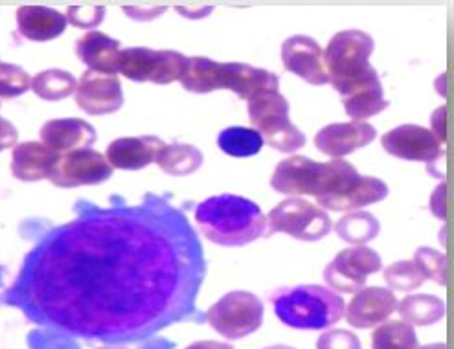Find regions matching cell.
Returning a JSON list of instances; mask_svg holds the SVG:
<instances>
[{
	"label": "cell",
	"mask_w": 454,
	"mask_h": 349,
	"mask_svg": "<svg viewBox=\"0 0 454 349\" xmlns=\"http://www.w3.org/2000/svg\"><path fill=\"white\" fill-rule=\"evenodd\" d=\"M24 256L3 304L70 337L131 344L197 316L207 260L181 208L162 195L107 208L87 201Z\"/></svg>",
	"instance_id": "1"
},
{
	"label": "cell",
	"mask_w": 454,
	"mask_h": 349,
	"mask_svg": "<svg viewBox=\"0 0 454 349\" xmlns=\"http://www.w3.org/2000/svg\"><path fill=\"white\" fill-rule=\"evenodd\" d=\"M195 222L215 244L243 246L267 232V217L256 203L239 195H215L195 208Z\"/></svg>",
	"instance_id": "2"
},
{
	"label": "cell",
	"mask_w": 454,
	"mask_h": 349,
	"mask_svg": "<svg viewBox=\"0 0 454 349\" xmlns=\"http://www.w3.org/2000/svg\"><path fill=\"white\" fill-rule=\"evenodd\" d=\"M357 174V169L342 159L317 162L308 157L293 155L276 166L270 186L284 195H315L320 198L339 193Z\"/></svg>",
	"instance_id": "3"
},
{
	"label": "cell",
	"mask_w": 454,
	"mask_h": 349,
	"mask_svg": "<svg viewBox=\"0 0 454 349\" xmlns=\"http://www.w3.org/2000/svg\"><path fill=\"white\" fill-rule=\"evenodd\" d=\"M372 52L373 39L361 30L339 32L324 50L330 83L342 97L381 81L370 65Z\"/></svg>",
	"instance_id": "4"
},
{
	"label": "cell",
	"mask_w": 454,
	"mask_h": 349,
	"mask_svg": "<svg viewBox=\"0 0 454 349\" xmlns=\"http://www.w3.org/2000/svg\"><path fill=\"white\" fill-rule=\"evenodd\" d=\"M274 314L294 330H325L344 316V300L339 292L322 285H296L282 289L272 298Z\"/></svg>",
	"instance_id": "5"
},
{
	"label": "cell",
	"mask_w": 454,
	"mask_h": 349,
	"mask_svg": "<svg viewBox=\"0 0 454 349\" xmlns=\"http://www.w3.org/2000/svg\"><path fill=\"white\" fill-rule=\"evenodd\" d=\"M248 120L265 142L280 153L306 145V135L289 120V104L280 92H263L248 102Z\"/></svg>",
	"instance_id": "6"
},
{
	"label": "cell",
	"mask_w": 454,
	"mask_h": 349,
	"mask_svg": "<svg viewBox=\"0 0 454 349\" xmlns=\"http://www.w3.org/2000/svg\"><path fill=\"white\" fill-rule=\"evenodd\" d=\"M332 230V219L320 206L306 198L291 197L267 215V236L287 234L300 241H318Z\"/></svg>",
	"instance_id": "7"
},
{
	"label": "cell",
	"mask_w": 454,
	"mask_h": 349,
	"mask_svg": "<svg viewBox=\"0 0 454 349\" xmlns=\"http://www.w3.org/2000/svg\"><path fill=\"white\" fill-rule=\"evenodd\" d=\"M207 322L229 340H239L262 328L263 304L256 294L232 291L207 311Z\"/></svg>",
	"instance_id": "8"
},
{
	"label": "cell",
	"mask_w": 454,
	"mask_h": 349,
	"mask_svg": "<svg viewBox=\"0 0 454 349\" xmlns=\"http://www.w3.org/2000/svg\"><path fill=\"white\" fill-rule=\"evenodd\" d=\"M188 58L175 50L125 48L120 52L118 74L137 83L168 85L181 80Z\"/></svg>",
	"instance_id": "9"
},
{
	"label": "cell",
	"mask_w": 454,
	"mask_h": 349,
	"mask_svg": "<svg viewBox=\"0 0 454 349\" xmlns=\"http://www.w3.org/2000/svg\"><path fill=\"white\" fill-rule=\"evenodd\" d=\"M113 166L94 149H75L59 155L48 181L58 188H80L102 184L111 179Z\"/></svg>",
	"instance_id": "10"
},
{
	"label": "cell",
	"mask_w": 454,
	"mask_h": 349,
	"mask_svg": "<svg viewBox=\"0 0 454 349\" xmlns=\"http://www.w3.org/2000/svg\"><path fill=\"white\" fill-rule=\"evenodd\" d=\"M381 270V258L368 246H351L339 252L324 268V280L333 291L346 294L364 289L366 278Z\"/></svg>",
	"instance_id": "11"
},
{
	"label": "cell",
	"mask_w": 454,
	"mask_h": 349,
	"mask_svg": "<svg viewBox=\"0 0 454 349\" xmlns=\"http://www.w3.org/2000/svg\"><path fill=\"white\" fill-rule=\"evenodd\" d=\"M385 151L401 160L434 164L442 157V143L431 129L405 123L388 131L381 140Z\"/></svg>",
	"instance_id": "12"
},
{
	"label": "cell",
	"mask_w": 454,
	"mask_h": 349,
	"mask_svg": "<svg viewBox=\"0 0 454 349\" xmlns=\"http://www.w3.org/2000/svg\"><path fill=\"white\" fill-rule=\"evenodd\" d=\"M74 94L78 107L92 116L116 112L123 105L121 83L111 74H99L94 70L83 72Z\"/></svg>",
	"instance_id": "13"
},
{
	"label": "cell",
	"mask_w": 454,
	"mask_h": 349,
	"mask_svg": "<svg viewBox=\"0 0 454 349\" xmlns=\"http://www.w3.org/2000/svg\"><path fill=\"white\" fill-rule=\"evenodd\" d=\"M284 66L309 85L330 83L324 61V50L308 35H293L282 44Z\"/></svg>",
	"instance_id": "14"
},
{
	"label": "cell",
	"mask_w": 454,
	"mask_h": 349,
	"mask_svg": "<svg viewBox=\"0 0 454 349\" xmlns=\"http://www.w3.org/2000/svg\"><path fill=\"white\" fill-rule=\"evenodd\" d=\"M375 136V128L366 121L330 123L317 133L315 145L327 157L342 159L373 142Z\"/></svg>",
	"instance_id": "15"
},
{
	"label": "cell",
	"mask_w": 454,
	"mask_h": 349,
	"mask_svg": "<svg viewBox=\"0 0 454 349\" xmlns=\"http://www.w3.org/2000/svg\"><path fill=\"white\" fill-rule=\"evenodd\" d=\"M395 307L397 300L392 291L381 287H366L351 298L344 314L349 326L368 330L388 320Z\"/></svg>",
	"instance_id": "16"
},
{
	"label": "cell",
	"mask_w": 454,
	"mask_h": 349,
	"mask_svg": "<svg viewBox=\"0 0 454 349\" xmlns=\"http://www.w3.org/2000/svg\"><path fill=\"white\" fill-rule=\"evenodd\" d=\"M388 195V186L375 177L357 174L346 188L330 197L317 198L322 210L330 212H357L368 205L381 203Z\"/></svg>",
	"instance_id": "17"
},
{
	"label": "cell",
	"mask_w": 454,
	"mask_h": 349,
	"mask_svg": "<svg viewBox=\"0 0 454 349\" xmlns=\"http://www.w3.org/2000/svg\"><path fill=\"white\" fill-rule=\"evenodd\" d=\"M280 80L276 74L245 63H223V90H232L250 102L263 92H278Z\"/></svg>",
	"instance_id": "18"
},
{
	"label": "cell",
	"mask_w": 454,
	"mask_h": 349,
	"mask_svg": "<svg viewBox=\"0 0 454 349\" xmlns=\"http://www.w3.org/2000/svg\"><path fill=\"white\" fill-rule=\"evenodd\" d=\"M59 153L43 142H22L13 147L12 173L22 182H37L48 179Z\"/></svg>",
	"instance_id": "19"
},
{
	"label": "cell",
	"mask_w": 454,
	"mask_h": 349,
	"mask_svg": "<svg viewBox=\"0 0 454 349\" xmlns=\"http://www.w3.org/2000/svg\"><path fill=\"white\" fill-rule=\"evenodd\" d=\"M43 143L63 155L75 149H87L96 142V131L89 121L80 118L50 120L39 131Z\"/></svg>",
	"instance_id": "20"
},
{
	"label": "cell",
	"mask_w": 454,
	"mask_h": 349,
	"mask_svg": "<svg viewBox=\"0 0 454 349\" xmlns=\"http://www.w3.org/2000/svg\"><path fill=\"white\" fill-rule=\"evenodd\" d=\"M166 143L157 136H129L109 143L106 159L113 167L137 171L157 160Z\"/></svg>",
	"instance_id": "21"
},
{
	"label": "cell",
	"mask_w": 454,
	"mask_h": 349,
	"mask_svg": "<svg viewBox=\"0 0 454 349\" xmlns=\"http://www.w3.org/2000/svg\"><path fill=\"white\" fill-rule=\"evenodd\" d=\"M120 43L102 32H87L75 43V54L89 66V70L99 74H118Z\"/></svg>",
	"instance_id": "22"
},
{
	"label": "cell",
	"mask_w": 454,
	"mask_h": 349,
	"mask_svg": "<svg viewBox=\"0 0 454 349\" xmlns=\"http://www.w3.org/2000/svg\"><path fill=\"white\" fill-rule=\"evenodd\" d=\"M19 34L35 43L52 41L67 28V17L46 6H20L17 10Z\"/></svg>",
	"instance_id": "23"
},
{
	"label": "cell",
	"mask_w": 454,
	"mask_h": 349,
	"mask_svg": "<svg viewBox=\"0 0 454 349\" xmlns=\"http://www.w3.org/2000/svg\"><path fill=\"white\" fill-rule=\"evenodd\" d=\"M179 81L195 94L223 90V63L208 58H188Z\"/></svg>",
	"instance_id": "24"
},
{
	"label": "cell",
	"mask_w": 454,
	"mask_h": 349,
	"mask_svg": "<svg viewBox=\"0 0 454 349\" xmlns=\"http://www.w3.org/2000/svg\"><path fill=\"white\" fill-rule=\"evenodd\" d=\"M395 311L411 326H433L445 316V302L433 294H411L397 304Z\"/></svg>",
	"instance_id": "25"
},
{
	"label": "cell",
	"mask_w": 454,
	"mask_h": 349,
	"mask_svg": "<svg viewBox=\"0 0 454 349\" xmlns=\"http://www.w3.org/2000/svg\"><path fill=\"white\" fill-rule=\"evenodd\" d=\"M155 164L171 177H184L200 167L203 153L190 143H166L157 155Z\"/></svg>",
	"instance_id": "26"
},
{
	"label": "cell",
	"mask_w": 454,
	"mask_h": 349,
	"mask_svg": "<svg viewBox=\"0 0 454 349\" xmlns=\"http://www.w3.org/2000/svg\"><path fill=\"white\" fill-rule=\"evenodd\" d=\"M342 104L351 121H364L375 114L383 112L388 107L381 81L342 97Z\"/></svg>",
	"instance_id": "27"
},
{
	"label": "cell",
	"mask_w": 454,
	"mask_h": 349,
	"mask_svg": "<svg viewBox=\"0 0 454 349\" xmlns=\"http://www.w3.org/2000/svg\"><path fill=\"white\" fill-rule=\"evenodd\" d=\"M381 230V224L368 212H349L339 219L335 224V232L340 239L349 244L363 246L377 237Z\"/></svg>",
	"instance_id": "28"
},
{
	"label": "cell",
	"mask_w": 454,
	"mask_h": 349,
	"mask_svg": "<svg viewBox=\"0 0 454 349\" xmlns=\"http://www.w3.org/2000/svg\"><path fill=\"white\" fill-rule=\"evenodd\" d=\"M75 87H78V80L70 72L59 68L39 72L30 85V89L46 102H59V99L68 97L75 92Z\"/></svg>",
	"instance_id": "29"
},
{
	"label": "cell",
	"mask_w": 454,
	"mask_h": 349,
	"mask_svg": "<svg viewBox=\"0 0 454 349\" xmlns=\"http://www.w3.org/2000/svg\"><path fill=\"white\" fill-rule=\"evenodd\" d=\"M221 151L236 159H247L258 155L263 147V138L256 129L248 128H229L217 136Z\"/></svg>",
	"instance_id": "30"
},
{
	"label": "cell",
	"mask_w": 454,
	"mask_h": 349,
	"mask_svg": "<svg viewBox=\"0 0 454 349\" xmlns=\"http://www.w3.org/2000/svg\"><path fill=\"white\" fill-rule=\"evenodd\" d=\"M373 349H418V335L407 322H385L372 335Z\"/></svg>",
	"instance_id": "31"
},
{
	"label": "cell",
	"mask_w": 454,
	"mask_h": 349,
	"mask_svg": "<svg viewBox=\"0 0 454 349\" xmlns=\"http://www.w3.org/2000/svg\"><path fill=\"white\" fill-rule=\"evenodd\" d=\"M427 278L423 276L421 268L416 265V261L403 260L397 263H392L385 268V282L392 291L411 292L416 291Z\"/></svg>",
	"instance_id": "32"
},
{
	"label": "cell",
	"mask_w": 454,
	"mask_h": 349,
	"mask_svg": "<svg viewBox=\"0 0 454 349\" xmlns=\"http://www.w3.org/2000/svg\"><path fill=\"white\" fill-rule=\"evenodd\" d=\"M414 261L421 268L425 278L445 285V282H447V258H445V254L434 251V248L421 246V248H418L416 254H414Z\"/></svg>",
	"instance_id": "33"
},
{
	"label": "cell",
	"mask_w": 454,
	"mask_h": 349,
	"mask_svg": "<svg viewBox=\"0 0 454 349\" xmlns=\"http://www.w3.org/2000/svg\"><path fill=\"white\" fill-rule=\"evenodd\" d=\"M32 80L27 70L0 61V97H15L30 90Z\"/></svg>",
	"instance_id": "34"
},
{
	"label": "cell",
	"mask_w": 454,
	"mask_h": 349,
	"mask_svg": "<svg viewBox=\"0 0 454 349\" xmlns=\"http://www.w3.org/2000/svg\"><path fill=\"white\" fill-rule=\"evenodd\" d=\"M28 345L30 349H82L75 344L74 337L54 328H43L32 331L28 335Z\"/></svg>",
	"instance_id": "35"
},
{
	"label": "cell",
	"mask_w": 454,
	"mask_h": 349,
	"mask_svg": "<svg viewBox=\"0 0 454 349\" xmlns=\"http://www.w3.org/2000/svg\"><path fill=\"white\" fill-rule=\"evenodd\" d=\"M106 17L104 6H68L67 22H72L74 27L89 30L98 27Z\"/></svg>",
	"instance_id": "36"
},
{
	"label": "cell",
	"mask_w": 454,
	"mask_h": 349,
	"mask_svg": "<svg viewBox=\"0 0 454 349\" xmlns=\"http://www.w3.org/2000/svg\"><path fill=\"white\" fill-rule=\"evenodd\" d=\"M317 349H361V340L346 330H332L320 335Z\"/></svg>",
	"instance_id": "37"
},
{
	"label": "cell",
	"mask_w": 454,
	"mask_h": 349,
	"mask_svg": "<svg viewBox=\"0 0 454 349\" xmlns=\"http://www.w3.org/2000/svg\"><path fill=\"white\" fill-rule=\"evenodd\" d=\"M19 133L13 128V123L0 118V151H6V149H13L17 145Z\"/></svg>",
	"instance_id": "38"
},
{
	"label": "cell",
	"mask_w": 454,
	"mask_h": 349,
	"mask_svg": "<svg viewBox=\"0 0 454 349\" xmlns=\"http://www.w3.org/2000/svg\"><path fill=\"white\" fill-rule=\"evenodd\" d=\"M186 349H234L231 344L215 342V340H199L190 344Z\"/></svg>",
	"instance_id": "39"
},
{
	"label": "cell",
	"mask_w": 454,
	"mask_h": 349,
	"mask_svg": "<svg viewBox=\"0 0 454 349\" xmlns=\"http://www.w3.org/2000/svg\"><path fill=\"white\" fill-rule=\"evenodd\" d=\"M436 195H442V203L440 201H436V198H433V205H431V208H433V212L436 213V217L438 219H445V184H442V186H438V190H436Z\"/></svg>",
	"instance_id": "40"
},
{
	"label": "cell",
	"mask_w": 454,
	"mask_h": 349,
	"mask_svg": "<svg viewBox=\"0 0 454 349\" xmlns=\"http://www.w3.org/2000/svg\"><path fill=\"white\" fill-rule=\"evenodd\" d=\"M140 349H173V342H169L166 338H155V340H149Z\"/></svg>",
	"instance_id": "41"
},
{
	"label": "cell",
	"mask_w": 454,
	"mask_h": 349,
	"mask_svg": "<svg viewBox=\"0 0 454 349\" xmlns=\"http://www.w3.org/2000/svg\"><path fill=\"white\" fill-rule=\"evenodd\" d=\"M418 349H447V345L445 344H428V345H423Z\"/></svg>",
	"instance_id": "42"
},
{
	"label": "cell",
	"mask_w": 454,
	"mask_h": 349,
	"mask_svg": "<svg viewBox=\"0 0 454 349\" xmlns=\"http://www.w3.org/2000/svg\"><path fill=\"white\" fill-rule=\"evenodd\" d=\"M265 349H294L291 345H272V347H265Z\"/></svg>",
	"instance_id": "43"
},
{
	"label": "cell",
	"mask_w": 454,
	"mask_h": 349,
	"mask_svg": "<svg viewBox=\"0 0 454 349\" xmlns=\"http://www.w3.org/2000/svg\"><path fill=\"white\" fill-rule=\"evenodd\" d=\"M96 349H125V347H96Z\"/></svg>",
	"instance_id": "44"
}]
</instances>
